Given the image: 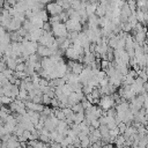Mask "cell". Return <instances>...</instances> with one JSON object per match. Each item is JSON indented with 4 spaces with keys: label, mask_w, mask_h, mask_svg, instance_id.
I'll list each match as a JSON object with an SVG mask.
<instances>
[{
    "label": "cell",
    "mask_w": 148,
    "mask_h": 148,
    "mask_svg": "<svg viewBox=\"0 0 148 148\" xmlns=\"http://www.w3.org/2000/svg\"><path fill=\"white\" fill-rule=\"evenodd\" d=\"M52 32H53V35L54 36H57L58 38H60V37H65L66 38V36H67V29H66V27H65V24L64 23H58V24H56V25H52Z\"/></svg>",
    "instance_id": "cell-1"
},
{
    "label": "cell",
    "mask_w": 148,
    "mask_h": 148,
    "mask_svg": "<svg viewBox=\"0 0 148 148\" xmlns=\"http://www.w3.org/2000/svg\"><path fill=\"white\" fill-rule=\"evenodd\" d=\"M113 103H114L113 97L110 96V95H108V96H103V97L101 98V101H99V106H101L102 109H104V110H110V109L112 108Z\"/></svg>",
    "instance_id": "cell-2"
},
{
    "label": "cell",
    "mask_w": 148,
    "mask_h": 148,
    "mask_svg": "<svg viewBox=\"0 0 148 148\" xmlns=\"http://www.w3.org/2000/svg\"><path fill=\"white\" fill-rule=\"evenodd\" d=\"M47 8V12L52 15V16H56V15H59L60 13H62V8L57 3V2H51V3H47L46 6Z\"/></svg>",
    "instance_id": "cell-3"
},
{
    "label": "cell",
    "mask_w": 148,
    "mask_h": 148,
    "mask_svg": "<svg viewBox=\"0 0 148 148\" xmlns=\"http://www.w3.org/2000/svg\"><path fill=\"white\" fill-rule=\"evenodd\" d=\"M66 56L69 58V59H72V60H76V59H80V57H81V54L71 45V47H68L67 50H66Z\"/></svg>",
    "instance_id": "cell-4"
},
{
    "label": "cell",
    "mask_w": 148,
    "mask_h": 148,
    "mask_svg": "<svg viewBox=\"0 0 148 148\" xmlns=\"http://www.w3.org/2000/svg\"><path fill=\"white\" fill-rule=\"evenodd\" d=\"M25 106L29 109V111H34V112H40L44 110V106L42 104H37L34 102H28L25 103Z\"/></svg>",
    "instance_id": "cell-5"
},
{
    "label": "cell",
    "mask_w": 148,
    "mask_h": 148,
    "mask_svg": "<svg viewBox=\"0 0 148 148\" xmlns=\"http://www.w3.org/2000/svg\"><path fill=\"white\" fill-rule=\"evenodd\" d=\"M125 142H126V139L124 138V135H121V136H120V135H118V136L116 138V143H117V146H118V147L123 146Z\"/></svg>",
    "instance_id": "cell-6"
},
{
    "label": "cell",
    "mask_w": 148,
    "mask_h": 148,
    "mask_svg": "<svg viewBox=\"0 0 148 148\" xmlns=\"http://www.w3.org/2000/svg\"><path fill=\"white\" fill-rule=\"evenodd\" d=\"M51 97L50 96H47V95H43L42 96V103H44V104H51Z\"/></svg>",
    "instance_id": "cell-7"
},
{
    "label": "cell",
    "mask_w": 148,
    "mask_h": 148,
    "mask_svg": "<svg viewBox=\"0 0 148 148\" xmlns=\"http://www.w3.org/2000/svg\"><path fill=\"white\" fill-rule=\"evenodd\" d=\"M24 71H25V65H24L23 62L17 64V66H16V68H15V72H24Z\"/></svg>",
    "instance_id": "cell-8"
},
{
    "label": "cell",
    "mask_w": 148,
    "mask_h": 148,
    "mask_svg": "<svg viewBox=\"0 0 148 148\" xmlns=\"http://www.w3.org/2000/svg\"><path fill=\"white\" fill-rule=\"evenodd\" d=\"M0 147H1V140H0Z\"/></svg>",
    "instance_id": "cell-9"
}]
</instances>
